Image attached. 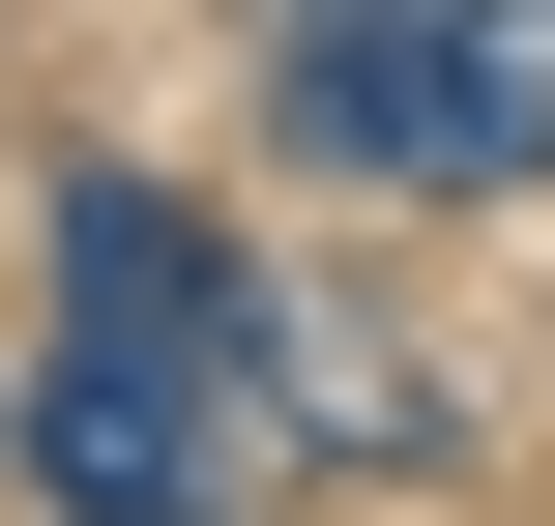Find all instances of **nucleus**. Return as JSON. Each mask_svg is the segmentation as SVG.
<instances>
[{
	"label": "nucleus",
	"mask_w": 555,
	"mask_h": 526,
	"mask_svg": "<svg viewBox=\"0 0 555 526\" xmlns=\"http://www.w3.org/2000/svg\"><path fill=\"white\" fill-rule=\"evenodd\" d=\"M293 439V322L234 293L205 205L59 176V351H29V498L59 526H234Z\"/></svg>",
	"instance_id": "1"
},
{
	"label": "nucleus",
	"mask_w": 555,
	"mask_h": 526,
	"mask_svg": "<svg viewBox=\"0 0 555 526\" xmlns=\"http://www.w3.org/2000/svg\"><path fill=\"white\" fill-rule=\"evenodd\" d=\"M293 146L410 205H555V0H293Z\"/></svg>",
	"instance_id": "2"
},
{
	"label": "nucleus",
	"mask_w": 555,
	"mask_h": 526,
	"mask_svg": "<svg viewBox=\"0 0 555 526\" xmlns=\"http://www.w3.org/2000/svg\"><path fill=\"white\" fill-rule=\"evenodd\" d=\"M293 439H351V469H410V439H439V381H410V351H351V322H293Z\"/></svg>",
	"instance_id": "3"
}]
</instances>
